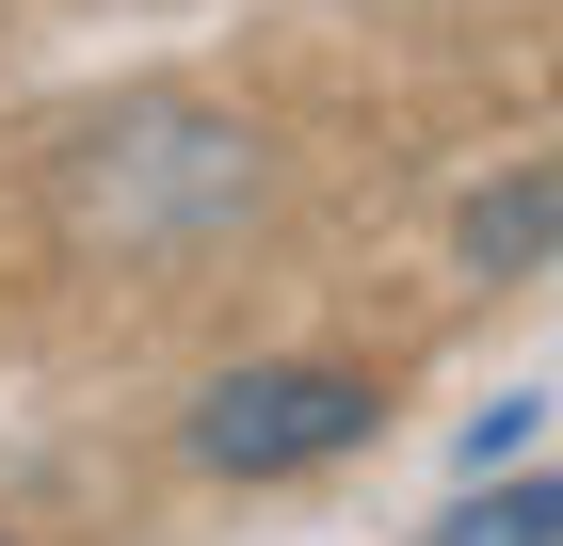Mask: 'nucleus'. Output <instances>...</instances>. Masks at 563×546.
Listing matches in <instances>:
<instances>
[{
	"mask_svg": "<svg viewBox=\"0 0 563 546\" xmlns=\"http://www.w3.org/2000/svg\"><path fill=\"white\" fill-rule=\"evenodd\" d=\"M242 210H258V129L210 113V97H130V113H97L81 161H65V225L113 242V257H194Z\"/></svg>",
	"mask_w": 563,
	"mask_h": 546,
	"instance_id": "1",
	"label": "nucleus"
},
{
	"mask_svg": "<svg viewBox=\"0 0 563 546\" xmlns=\"http://www.w3.org/2000/svg\"><path fill=\"white\" fill-rule=\"evenodd\" d=\"M434 546H563V482H516V499H467Z\"/></svg>",
	"mask_w": 563,
	"mask_h": 546,
	"instance_id": "4",
	"label": "nucleus"
},
{
	"mask_svg": "<svg viewBox=\"0 0 563 546\" xmlns=\"http://www.w3.org/2000/svg\"><path fill=\"white\" fill-rule=\"evenodd\" d=\"M451 242L483 257V274H531V257L563 242V161H531V177H499V193H467V225Z\"/></svg>",
	"mask_w": 563,
	"mask_h": 546,
	"instance_id": "3",
	"label": "nucleus"
},
{
	"mask_svg": "<svg viewBox=\"0 0 563 546\" xmlns=\"http://www.w3.org/2000/svg\"><path fill=\"white\" fill-rule=\"evenodd\" d=\"M371 434V370H322V354H274V370H225L194 402V466L210 482H290V466L354 450Z\"/></svg>",
	"mask_w": 563,
	"mask_h": 546,
	"instance_id": "2",
	"label": "nucleus"
}]
</instances>
